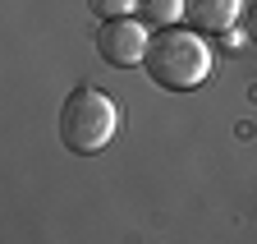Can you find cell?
I'll use <instances>...</instances> for the list:
<instances>
[{"mask_svg": "<svg viewBox=\"0 0 257 244\" xmlns=\"http://www.w3.org/2000/svg\"><path fill=\"white\" fill-rule=\"evenodd\" d=\"M87 10L101 19V23H110V19H128V14H138V0H87Z\"/></svg>", "mask_w": 257, "mask_h": 244, "instance_id": "cell-6", "label": "cell"}, {"mask_svg": "<svg viewBox=\"0 0 257 244\" xmlns=\"http://www.w3.org/2000/svg\"><path fill=\"white\" fill-rule=\"evenodd\" d=\"M138 19L147 23V28H175L179 19H184V0H138Z\"/></svg>", "mask_w": 257, "mask_h": 244, "instance_id": "cell-5", "label": "cell"}, {"mask_svg": "<svg viewBox=\"0 0 257 244\" xmlns=\"http://www.w3.org/2000/svg\"><path fill=\"white\" fill-rule=\"evenodd\" d=\"M147 46H152V37H147V23L143 19H110V23H101V33H96V55L106 60V65H115V69H134V65H143L147 60Z\"/></svg>", "mask_w": 257, "mask_h": 244, "instance_id": "cell-3", "label": "cell"}, {"mask_svg": "<svg viewBox=\"0 0 257 244\" xmlns=\"http://www.w3.org/2000/svg\"><path fill=\"white\" fill-rule=\"evenodd\" d=\"M143 69L166 93H188V88H202L211 78V46L202 42L198 28H179V23L161 28V33H152Z\"/></svg>", "mask_w": 257, "mask_h": 244, "instance_id": "cell-1", "label": "cell"}, {"mask_svg": "<svg viewBox=\"0 0 257 244\" xmlns=\"http://www.w3.org/2000/svg\"><path fill=\"white\" fill-rule=\"evenodd\" d=\"M119 134V102L101 88H74L60 106V143L78 152V157H92L101 152L110 138Z\"/></svg>", "mask_w": 257, "mask_h": 244, "instance_id": "cell-2", "label": "cell"}, {"mask_svg": "<svg viewBox=\"0 0 257 244\" xmlns=\"http://www.w3.org/2000/svg\"><path fill=\"white\" fill-rule=\"evenodd\" d=\"M248 37L257 42V0H252V5H248Z\"/></svg>", "mask_w": 257, "mask_h": 244, "instance_id": "cell-7", "label": "cell"}, {"mask_svg": "<svg viewBox=\"0 0 257 244\" xmlns=\"http://www.w3.org/2000/svg\"><path fill=\"white\" fill-rule=\"evenodd\" d=\"M243 14V0H184V19L198 33H230Z\"/></svg>", "mask_w": 257, "mask_h": 244, "instance_id": "cell-4", "label": "cell"}]
</instances>
